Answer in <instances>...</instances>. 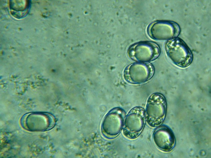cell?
Masks as SVG:
<instances>
[{"instance_id": "cell-3", "label": "cell", "mask_w": 211, "mask_h": 158, "mask_svg": "<svg viewBox=\"0 0 211 158\" xmlns=\"http://www.w3.org/2000/svg\"><path fill=\"white\" fill-rule=\"evenodd\" d=\"M53 115L47 113L35 112L26 114L22 117L20 123L22 127L27 131L42 132L52 128L56 123Z\"/></svg>"}, {"instance_id": "cell-1", "label": "cell", "mask_w": 211, "mask_h": 158, "mask_svg": "<svg viewBox=\"0 0 211 158\" xmlns=\"http://www.w3.org/2000/svg\"><path fill=\"white\" fill-rule=\"evenodd\" d=\"M166 53L171 61L176 66L185 67L191 63L192 53L185 43L179 38L166 42L165 45Z\"/></svg>"}, {"instance_id": "cell-4", "label": "cell", "mask_w": 211, "mask_h": 158, "mask_svg": "<svg viewBox=\"0 0 211 158\" xmlns=\"http://www.w3.org/2000/svg\"><path fill=\"white\" fill-rule=\"evenodd\" d=\"M145 119L143 108L136 107L132 109L124 119L122 127L124 136L131 140L137 138L143 129Z\"/></svg>"}, {"instance_id": "cell-7", "label": "cell", "mask_w": 211, "mask_h": 158, "mask_svg": "<svg viewBox=\"0 0 211 158\" xmlns=\"http://www.w3.org/2000/svg\"><path fill=\"white\" fill-rule=\"evenodd\" d=\"M160 53V48L156 44L147 41L134 44L129 47L127 51L130 58L141 62H148L154 60L158 56Z\"/></svg>"}, {"instance_id": "cell-8", "label": "cell", "mask_w": 211, "mask_h": 158, "mask_svg": "<svg viewBox=\"0 0 211 158\" xmlns=\"http://www.w3.org/2000/svg\"><path fill=\"white\" fill-rule=\"evenodd\" d=\"M154 72V68L151 65L135 63L126 68L123 75L125 79L128 82L139 84L149 80L152 76Z\"/></svg>"}, {"instance_id": "cell-9", "label": "cell", "mask_w": 211, "mask_h": 158, "mask_svg": "<svg viewBox=\"0 0 211 158\" xmlns=\"http://www.w3.org/2000/svg\"><path fill=\"white\" fill-rule=\"evenodd\" d=\"M154 141L157 147L165 152H169L174 148L175 139L171 130L168 127L162 126L156 129L153 134Z\"/></svg>"}, {"instance_id": "cell-5", "label": "cell", "mask_w": 211, "mask_h": 158, "mask_svg": "<svg viewBox=\"0 0 211 158\" xmlns=\"http://www.w3.org/2000/svg\"><path fill=\"white\" fill-rule=\"evenodd\" d=\"M125 115L124 110L119 107L112 109L107 114L101 127L102 133L105 137L112 139L119 134L123 127Z\"/></svg>"}, {"instance_id": "cell-2", "label": "cell", "mask_w": 211, "mask_h": 158, "mask_svg": "<svg viewBox=\"0 0 211 158\" xmlns=\"http://www.w3.org/2000/svg\"><path fill=\"white\" fill-rule=\"evenodd\" d=\"M166 112V103L161 94L155 93L148 98L145 112L147 124L154 127L161 125L164 121Z\"/></svg>"}, {"instance_id": "cell-6", "label": "cell", "mask_w": 211, "mask_h": 158, "mask_svg": "<svg viewBox=\"0 0 211 158\" xmlns=\"http://www.w3.org/2000/svg\"><path fill=\"white\" fill-rule=\"evenodd\" d=\"M180 29L176 22L168 21H158L152 22L148 26L147 32L149 36L156 40L166 41L176 37Z\"/></svg>"}]
</instances>
